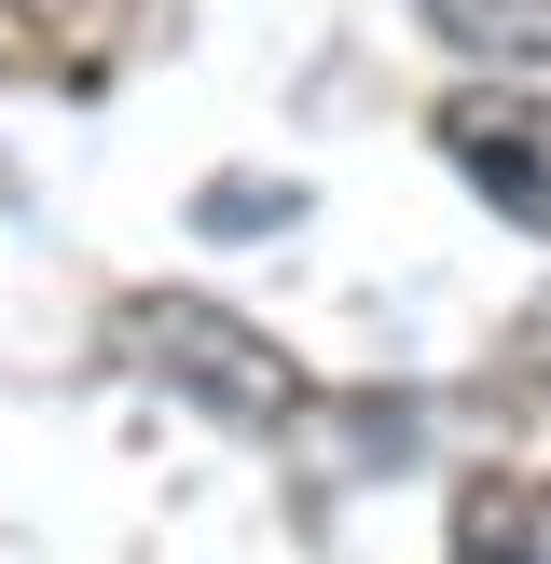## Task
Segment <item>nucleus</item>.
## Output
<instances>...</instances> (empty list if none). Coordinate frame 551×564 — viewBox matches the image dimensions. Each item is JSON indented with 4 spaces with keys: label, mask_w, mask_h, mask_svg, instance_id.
Instances as JSON below:
<instances>
[{
    "label": "nucleus",
    "mask_w": 551,
    "mask_h": 564,
    "mask_svg": "<svg viewBox=\"0 0 551 564\" xmlns=\"http://www.w3.org/2000/svg\"><path fill=\"white\" fill-rule=\"evenodd\" d=\"M110 345H125V372H152L165 400H193L207 427H235V441H290L303 413H317V386H303L290 358H276L262 330L235 317V303H193V290H138L125 317H110Z\"/></svg>",
    "instance_id": "nucleus-1"
},
{
    "label": "nucleus",
    "mask_w": 551,
    "mask_h": 564,
    "mask_svg": "<svg viewBox=\"0 0 551 564\" xmlns=\"http://www.w3.org/2000/svg\"><path fill=\"white\" fill-rule=\"evenodd\" d=\"M455 564H551V482L538 468L455 482Z\"/></svg>",
    "instance_id": "nucleus-3"
},
{
    "label": "nucleus",
    "mask_w": 551,
    "mask_h": 564,
    "mask_svg": "<svg viewBox=\"0 0 551 564\" xmlns=\"http://www.w3.org/2000/svg\"><path fill=\"white\" fill-rule=\"evenodd\" d=\"M193 220H207V235H262V220H290V180H207V207H193Z\"/></svg>",
    "instance_id": "nucleus-5"
},
{
    "label": "nucleus",
    "mask_w": 551,
    "mask_h": 564,
    "mask_svg": "<svg viewBox=\"0 0 551 564\" xmlns=\"http://www.w3.org/2000/svg\"><path fill=\"white\" fill-rule=\"evenodd\" d=\"M428 28L496 69H551V0H428Z\"/></svg>",
    "instance_id": "nucleus-4"
},
{
    "label": "nucleus",
    "mask_w": 551,
    "mask_h": 564,
    "mask_svg": "<svg viewBox=\"0 0 551 564\" xmlns=\"http://www.w3.org/2000/svg\"><path fill=\"white\" fill-rule=\"evenodd\" d=\"M441 152H455L523 235H551V110H523V97H441Z\"/></svg>",
    "instance_id": "nucleus-2"
}]
</instances>
